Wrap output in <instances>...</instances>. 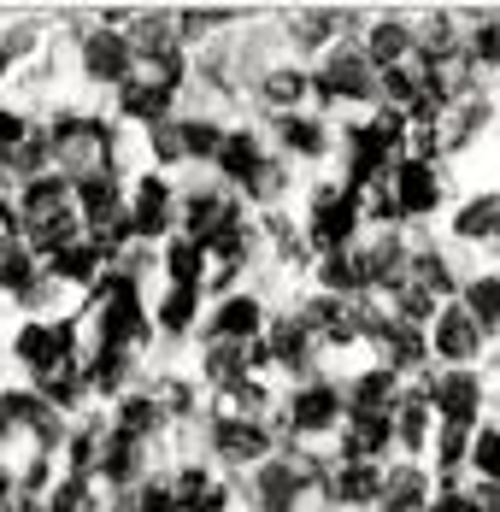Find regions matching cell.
<instances>
[{
  "label": "cell",
  "instance_id": "cell-37",
  "mask_svg": "<svg viewBox=\"0 0 500 512\" xmlns=\"http://www.w3.org/2000/svg\"><path fill=\"white\" fill-rule=\"evenodd\" d=\"M483 371H489V418H495V424H500V354L489 359Z\"/></svg>",
  "mask_w": 500,
  "mask_h": 512
},
{
  "label": "cell",
  "instance_id": "cell-34",
  "mask_svg": "<svg viewBox=\"0 0 500 512\" xmlns=\"http://www.w3.org/2000/svg\"><path fill=\"white\" fill-rule=\"evenodd\" d=\"M230 24V12H212V6H200V12H177V36L183 42H206L212 30H224Z\"/></svg>",
  "mask_w": 500,
  "mask_h": 512
},
{
  "label": "cell",
  "instance_id": "cell-23",
  "mask_svg": "<svg viewBox=\"0 0 500 512\" xmlns=\"http://www.w3.org/2000/svg\"><path fill=\"white\" fill-rule=\"evenodd\" d=\"M71 195H77V212H83V230L95 236L106 224H118L130 201H124V183L112 177V171H95V177H83V183H71Z\"/></svg>",
  "mask_w": 500,
  "mask_h": 512
},
{
  "label": "cell",
  "instance_id": "cell-36",
  "mask_svg": "<svg viewBox=\"0 0 500 512\" xmlns=\"http://www.w3.org/2000/svg\"><path fill=\"white\" fill-rule=\"evenodd\" d=\"M430 512H477V495H471V483H459V489H436Z\"/></svg>",
  "mask_w": 500,
  "mask_h": 512
},
{
  "label": "cell",
  "instance_id": "cell-25",
  "mask_svg": "<svg viewBox=\"0 0 500 512\" xmlns=\"http://www.w3.org/2000/svg\"><path fill=\"white\" fill-rule=\"evenodd\" d=\"M42 265H48V277L59 283V289H89L95 277H106V271H100L106 259H100V248L89 242V236H83V242H65V248L48 254Z\"/></svg>",
  "mask_w": 500,
  "mask_h": 512
},
{
  "label": "cell",
  "instance_id": "cell-5",
  "mask_svg": "<svg viewBox=\"0 0 500 512\" xmlns=\"http://www.w3.org/2000/svg\"><path fill=\"white\" fill-rule=\"evenodd\" d=\"M430 359H436V371H483L495 359V342L471 324V312L459 301H448L430 324Z\"/></svg>",
  "mask_w": 500,
  "mask_h": 512
},
{
  "label": "cell",
  "instance_id": "cell-6",
  "mask_svg": "<svg viewBox=\"0 0 500 512\" xmlns=\"http://www.w3.org/2000/svg\"><path fill=\"white\" fill-rule=\"evenodd\" d=\"M12 354L30 371V383L53 377L59 365L77 359V318H30V324L12 336Z\"/></svg>",
  "mask_w": 500,
  "mask_h": 512
},
{
  "label": "cell",
  "instance_id": "cell-11",
  "mask_svg": "<svg viewBox=\"0 0 500 512\" xmlns=\"http://www.w3.org/2000/svg\"><path fill=\"white\" fill-rule=\"evenodd\" d=\"M77 59H83V77L89 83H106V89H124L130 71H136V48L124 30H95L77 42Z\"/></svg>",
  "mask_w": 500,
  "mask_h": 512
},
{
  "label": "cell",
  "instance_id": "cell-27",
  "mask_svg": "<svg viewBox=\"0 0 500 512\" xmlns=\"http://www.w3.org/2000/svg\"><path fill=\"white\" fill-rule=\"evenodd\" d=\"M112 430L118 436H130V442H148L165 430V407H159V395H118V407H112Z\"/></svg>",
  "mask_w": 500,
  "mask_h": 512
},
{
  "label": "cell",
  "instance_id": "cell-35",
  "mask_svg": "<svg viewBox=\"0 0 500 512\" xmlns=\"http://www.w3.org/2000/svg\"><path fill=\"white\" fill-rule=\"evenodd\" d=\"M153 159H159V165H177V159H183V136H177V118L153 124Z\"/></svg>",
  "mask_w": 500,
  "mask_h": 512
},
{
  "label": "cell",
  "instance_id": "cell-9",
  "mask_svg": "<svg viewBox=\"0 0 500 512\" xmlns=\"http://www.w3.org/2000/svg\"><path fill=\"white\" fill-rule=\"evenodd\" d=\"M371 359H383L400 383H418V377L436 371V359H430V330H418V324H395V318L383 324V336H377Z\"/></svg>",
  "mask_w": 500,
  "mask_h": 512
},
{
  "label": "cell",
  "instance_id": "cell-8",
  "mask_svg": "<svg viewBox=\"0 0 500 512\" xmlns=\"http://www.w3.org/2000/svg\"><path fill=\"white\" fill-rule=\"evenodd\" d=\"M259 348L271 354V365H277V371H289V377H300V383L312 377V365H318V354H324V348H318V336L306 330V318H300V312H277V318L265 324Z\"/></svg>",
  "mask_w": 500,
  "mask_h": 512
},
{
  "label": "cell",
  "instance_id": "cell-39",
  "mask_svg": "<svg viewBox=\"0 0 500 512\" xmlns=\"http://www.w3.org/2000/svg\"><path fill=\"white\" fill-rule=\"evenodd\" d=\"M12 489H18V483H12V471H6V465H0V507H6V501H12Z\"/></svg>",
  "mask_w": 500,
  "mask_h": 512
},
{
  "label": "cell",
  "instance_id": "cell-33",
  "mask_svg": "<svg viewBox=\"0 0 500 512\" xmlns=\"http://www.w3.org/2000/svg\"><path fill=\"white\" fill-rule=\"evenodd\" d=\"M177 136H183V159H218L224 124H212V118H177Z\"/></svg>",
  "mask_w": 500,
  "mask_h": 512
},
{
  "label": "cell",
  "instance_id": "cell-31",
  "mask_svg": "<svg viewBox=\"0 0 500 512\" xmlns=\"http://www.w3.org/2000/svg\"><path fill=\"white\" fill-rule=\"evenodd\" d=\"M471 483H500V424H477L471 430Z\"/></svg>",
  "mask_w": 500,
  "mask_h": 512
},
{
  "label": "cell",
  "instance_id": "cell-38",
  "mask_svg": "<svg viewBox=\"0 0 500 512\" xmlns=\"http://www.w3.org/2000/svg\"><path fill=\"white\" fill-rule=\"evenodd\" d=\"M477 495V512H500V483H471Z\"/></svg>",
  "mask_w": 500,
  "mask_h": 512
},
{
  "label": "cell",
  "instance_id": "cell-18",
  "mask_svg": "<svg viewBox=\"0 0 500 512\" xmlns=\"http://www.w3.org/2000/svg\"><path fill=\"white\" fill-rule=\"evenodd\" d=\"M277 148L289 159H330L342 148V130L330 124V118H318V112H289V118H277Z\"/></svg>",
  "mask_w": 500,
  "mask_h": 512
},
{
  "label": "cell",
  "instance_id": "cell-29",
  "mask_svg": "<svg viewBox=\"0 0 500 512\" xmlns=\"http://www.w3.org/2000/svg\"><path fill=\"white\" fill-rule=\"evenodd\" d=\"M171 89H153V83H142V77H130L124 89H118V112L124 118H136V124H165L171 118Z\"/></svg>",
  "mask_w": 500,
  "mask_h": 512
},
{
  "label": "cell",
  "instance_id": "cell-32",
  "mask_svg": "<svg viewBox=\"0 0 500 512\" xmlns=\"http://www.w3.org/2000/svg\"><path fill=\"white\" fill-rule=\"evenodd\" d=\"M200 312V289H165V301H159V312H153V324L165 330V336H183L189 324H195Z\"/></svg>",
  "mask_w": 500,
  "mask_h": 512
},
{
  "label": "cell",
  "instance_id": "cell-41",
  "mask_svg": "<svg viewBox=\"0 0 500 512\" xmlns=\"http://www.w3.org/2000/svg\"><path fill=\"white\" fill-rule=\"evenodd\" d=\"M489 154H495V159H500V130H495V142H489Z\"/></svg>",
  "mask_w": 500,
  "mask_h": 512
},
{
  "label": "cell",
  "instance_id": "cell-4",
  "mask_svg": "<svg viewBox=\"0 0 500 512\" xmlns=\"http://www.w3.org/2000/svg\"><path fill=\"white\" fill-rule=\"evenodd\" d=\"M424 395H430L436 424H453V430L489 424V371H430Z\"/></svg>",
  "mask_w": 500,
  "mask_h": 512
},
{
  "label": "cell",
  "instance_id": "cell-10",
  "mask_svg": "<svg viewBox=\"0 0 500 512\" xmlns=\"http://www.w3.org/2000/svg\"><path fill=\"white\" fill-rule=\"evenodd\" d=\"M171 218H177L171 183H165L159 171L136 177V183H130V230H136V242H171Z\"/></svg>",
  "mask_w": 500,
  "mask_h": 512
},
{
  "label": "cell",
  "instance_id": "cell-21",
  "mask_svg": "<svg viewBox=\"0 0 500 512\" xmlns=\"http://www.w3.org/2000/svg\"><path fill=\"white\" fill-rule=\"evenodd\" d=\"M265 324H271V312L259 295H224L218 307H212V342H236V348H253L259 336H265Z\"/></svg>",
  "mask_w": 500,
  "mask_h": 512
},
{
  "label": "cell",
  "instance_id": "cell-12",
  "mask_svg": "<svg viewBox=\"0 0 500 512\" xmlns=\"http://www.w3.org/2000/svg\"><path fill=\"white\" fill-rule=\"evenodd\" d=\"M212 454L224 465H259L271 460V430H265V418H230V412H218L212 418Z\"/></svg>",
  "mask_w": 500,
  "mask_h": 512
},
{
  "label": "cell",
  "instance_id": "cell-22",
  "mask_svg": "<svg viewBox=\"0 0 500 512\" xmlns=\"http://www.w3.org/2000/svg\"><path fill=\"white\" fill-rule=\"evenodd\" d=\"M342 395H348V412H395L400 395H406V383H400L383 359H365L348 383H342Z\"/></svg>",
  "mask_w": 500,
  "mask_h": 512
},
{
  "label": "cell",
  "instance_id": "cell-20",
  "mask_svg": "<svg viewBox=\"0 0 500 512\" xmlns=\"http://www.w3.org/2000/svg\"><path fill=\"white\" fill-rule=\"evenodd\" d=\"M212 165H218V177H224V183L253 189V183H259V171L271 165L265 136H259V130H242V124H236V130H224V142H218V159H212Z\"/></svg>",
  "mask_w": 500,
  "mask_h": 512
},
{
  "label": "cell",
  "instance_id": "cell-28",
  "mask_svg": "<svg viewBox=\"0 0 500 512\" xmlns=\"http://www.w3.org/2000/svg\"><path fill=\"white\" fill-rule=\"evenodd\" d=\"M206 248L189 242V236H171L165 242V254H159V271H165V289H200V277H206Z\"/></svg>",
  "mask_w": 500,
  "mask_h": 512
},
{
  "label": "cell",
  "instance_id": "cell-14",
  "mask_svg": "<svg viewBox=\"0 0 500 512\" xmlns=\"http://www.w3.org/2000/svg\"><path fill=\"white\" fill-rule=\"evenodd\" d=\"M389 465L377 460H330V507L336 512H371L383 495Z\"/></svg>",
  "mask_w": 500,
  "mask_h": 512
},
{
  "label": "cell",
  "instance_id": "cell-26",
  "mask_svg": "<svg viewBox=\"0 0 500 512\" xmlns=\"http://www.w3.org/2000/svg\"><path fill=\"white\" fill-rule=\"evenodd\" d=\"M95 471H100V483H112V489H124V483H142V442H130V436H118V430L106 424Z\"/></svg>",
  "mask_w": 500,
  "mask_h": 512
},
{
  "label": "cell",
  "instance_id": "cell-17",
  "mask_svg": "<svg viewBox=\"0 0 500 512\" xmlns=\"http://www.w3.org/2000/svg\"><path fill=\"white\" fill-rule=\"evenodd\" d=\"M430 442H436V412H430L424 377H418V383H406L395 407V454L400 460H430Z\"/></svg>",
  "mask_w": 500,
  "mask_h": 512
},
{
  "label": "cell",
  "instance_id": "cell-16",
  "mask_svg": "<svg viewBox=\"0 0 500 512\" xmlns=\"http://www.w3.org/2000/svg\"><path fill=\"white\" fill-rule=\"evenodd\" d=\"M430 501H436V471H430V460H395L371 512H430Z\"/></svg>",
  "mask_w": 500,
  "mask_h": 512
},
{
  "label": "cell",
  "instance_id": "cell-3",
  "mask_svg": "<svg viewBox=\"0 0 500 512\" xmlns=\"http://www.w3.org/2000/svg\"><path fill=\"white\" fill-rule=\"evenodd\" d=\"M312 83H318V101L324 106H377V71L371 59L359 53V42H336L312 65Z\"/></svg>",
  "mask_w": 500,
  "mask_h": 512
},
{
  "label": "cell",
  "instance_id": "cell-1",
  "mask_svg": "<svg viewBox=\"0 0 500 512\" xmlns=\"http://www.w3.org/2000/svg\"><path fill=\"white\" fill-rule=\"evenodd\" d=\"M442 242L465 265H495L500 259V183H465L459 201L442 218Z\"/></svg>",
  "mask_w": 500,
  "mask_h": 512
},
{
  "label": "cell",
  "instance_id": "cell-2",
  "mask_svg": "<svg viewBox=\"0 0 500 512\" xmlns=\"http://www.w3.org/2000/svg\"><path fill=\"white\" fill-rule=\"evenodd\" d=\"M389 189H395V212L400 224H436V218H448V206L459 201V171L448 165H424V159L400 154L395 171H389Z\"/></svg>",
  "mask_w": 500,
  "mask_h": 512
},
{
  "label": "cell",
  "instance_id": "cell-30",
  "mask_svg": "<svg viewBox=\"0 0 500 512\" xmlns=\"http://www.w3.org/2000/svg\"><path fill=\"white\" fill-rule=\"evenodd\" d=\"M36 395H42L53 412H77V401L89 395V365H77V359H71V365H59L53 377L36 383Z\"/></svg>",
  "mask_w": 500,
  "mask_h": 512
},
{
  "label": "cell",
  "instance_id": "cell-40",
  "mask_svg": "<svg viewBox=\"0 0 500 512\" xmlns=\"http://www.w3.org/2000/svg\"><path fill=\"white\" fill-rule=\"evenodd\" d=\"M6 71H12V53H6V42H0V77H6Z\"/></svg>",
  "mask_w": 500,
  "mask_h": 512
},
{
  "label": "cell",
  "instance_id": "cell-24",
  "mask_svg": "<svg viewBox=\"0 0 500 512\" xmlns=\"http://www.w3.org/2000/svg\"><path fill=\"white\" fill-rule=\"evenodd\" d=\"M459 307L471 312V324L495 342V354H500V271L495 265H471V271H465V283H459Z\"/></svg>",
  "mask_w": 500,
  "mask_h": 512
},
{
  "label": "cell",
  "instance_id": "cell-7",
  "mask_svg": "<svg viewBox=\"0 0 500 512\" xmlns=\"http://www.w3.org/2000/svg\"><path fill=\"white\" fill-rule=\"evenodd\" d=\"M289 424V436H312V442H324V436H336L342 424H348V395H342V383H330V377H306L295 395H289V412H283Z\"/></svg>",
  "mask_w": 500,
  "mask_h": 512
},
{
  "label": "cell",
  "instance_id": "cell-13",
  "mask_svg": "<svg viewBox=\"0 0 500 512\" xmlns=\"http://www.w3.org/2000/svg\"><path fill=\"white\" fill-rule=\"evenodd\" d=\"M395 454V412H348L336 430V460H377L389 465Z\"/></svg>",
  "mask_w": 500,
  "mask_h": 512
},
{
  "label": "cell",
  "instance_id": "cell-19",
  "mask_svg": "<svg viewBox=\"0 0 500 512\" xmlns=\"http://www.w3.org/2000/svg\"><path fill=\"white\" fill-rule=\"evenodd\" d=\"M259 106H271L277 118H289V112H306V101H318V83H312V65H265L259 71Z\"/></svg>",
  "mask_w": 500,
  "mask_h": 512
},
{
  "label": "cell",
  "instance_id": "cell-15",
  "mask_svg": "<svg viewBox=\"0 0 500 512\" xmlns=\"http://www.w3.org/2000/svg\"><path fill=\"white\" fill-rule=\"evenodd\" d=\"M359 53L371 59V71H395V65H412V12H377L359 36Z\"/></svg>",
  "mask_w": 500,
  "mask_h": 512
}]
</instances>
